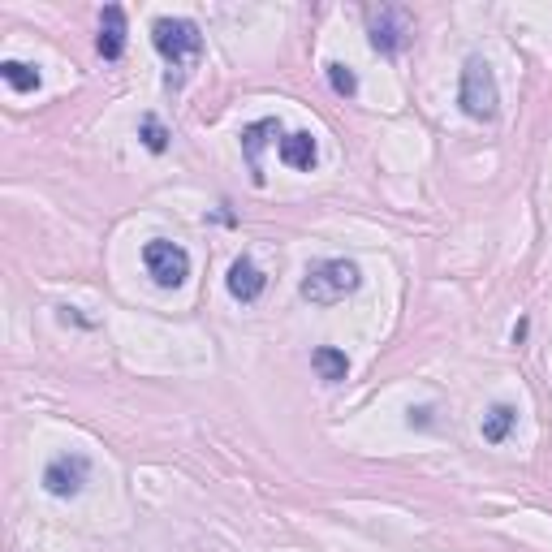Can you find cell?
<instances>
[{
    "label": "cell",
    "mask_w": 552,
    "mask_h": 552,
    "mask_svg": "<svg viewBox=\"0 0 552 552\" xmlns=\"http://www.w3.org/2000/svg\"><path fill=\"white\" fill-rule=\"evenodd\" d=\"M151 44H156L164 65H169V78H164L169 87H182V78L203 57V31L190 18H156L151 22Z\"/></svg>",
    "instance_id": "cell-1"
},
{
    "label": "cell",
    "mask_w": 552,
    "mask_h": 552,
    "mask_svg": "<svg viewBox=\"0 0 552 552\" xmlns=\"http://www.w3.org/2000/svg\"><path fill=\"white\" fill-rule=\"evenodd\" d=\"M363 285V268L354 264V259H324V264H315L307 276H302L298 294L311 302V307H337L354 294V289Z\"/></svg>",
    "instance_id": "cell-2"
},
{
    "label": "cell",
    "mask_w": 552,
    "mask_h": 552,
    "mask_svg": "<svg viewBox=\"0 0 552 552\" xmlns=\"http://www.w3.org/2000/svg\"><path fill=\"white\" fill-rule=\"evenodd\" d=\"M458 104L471 121H496V113H501V87H496V74L483 57H471L462 65Z\"/></svg>",
    "instance_id": "cell-3"
},
{
    "label": "cell",
    "mask_w": 552,
    "mask_h": 552,
    "mask_svg": "<svg viewBox=\"0 0 552 552\" xmlns=\"http://www.w3.org/2000/svg\"><path fill=\"white\" fill-rule=\"evenodd\" d=\"M143 264L151 272V281H156L160 289H177V285H186V276H190V255H186V246H177L169 238H151L143 246Z\"/></svg>",
    "instance_id": "cell-4"
},
{
    "label": "cell",
    "mask_w": 552,
    "mask_h": 552,
    "mask_svg": "<svg viewBox=\"0 0 552 552\" xmlns=\"http://www.w3.org/2000/svg\"><path fill=\"white\" fill-rule=\"evenodd\" d=\"M367 35H371V48H376L380 57H397L410 39V18L393 5L367 9Z\"/></svg>",
    "instance_id": "cell-5"
},
{
    "label": "cell",
    "mask_w": 552,
    "mask_h": 552,
    "mask_svg": "<svg viewBox=\"0 0 552 552\" xmlns=\"http://www.w3.org/2000/svg\"><path fill=\"white\" fill-rule=\"evenodd\" d=\"M87 475H91V462L82 458V453H61V458H52L48 471H44V492L57 496V501H69V496L82 492Z\"/></svg>",
    "instance_id": "cell-6"
},
{
    "label": "cell",
    "mask_w": 552,
    "mask_h": 552,
    "mask_svg": "<svg viewBox=\"0 0 552 552\" xmlns=\"http://www.w3.org/2000/svg\"><path fill=\"white\" fill-rule=\"evenodd\" d=\"M272 138H281V121L276 117H264V121H251V126L242 130V156H246V169H251V182L264 186V147Z\"/></svg>",
    "instance_id": "cell-7"
},
{
    "label": "cell",
    "mask_w": 552,
    "mask_h": 552,
    "mask_svg": "<svg viewBox=\"0 0 552 552\" xmlns=\"http://www.w3.org/2000/svg\"><path fill=\"white\" fill-rule=\"evenodd\" d=\"M126 9L121 5H104L100 13V35H95V52H100L104 61H121L126 57Z\"/></svg>",
    "instance_id": "cell-8"
},
{
    "label": "cell",
    "mask_w": 552,
    "mask_h": 552,
    "mask_svg": "<svg viewBox=\"0 0 552 552\" xmlns=\"http://www.w3.org/2000/svg\"><path fill=\"white\" fill-rule=\"evenodd\" d=\"M225 289H229V298H238V302H259V294L268 289V276L259 272V264L251 255H242V259H233Z\"/></svg>",
    "instance_id": "cell-9"
},
{
    "label": "cell",
    "mask_w": 552,
    "mask_h": 552,
    "mask_svg": "<svg viewBox=\"0 0 552 552\" xmlns=\"http://www.w3.org/2000/svg\"><path fill=\"white\" fill-rule=\"evenodd\" d=\"M281 164H289V169L298 173H311L315 164H320V143H315L311 130H294L281 138Z\"/></svg>",
    "instance_id": "cell-10"
},
{
    "label": "cell",
    "mask_w": 552,
    "mask_h": 552,
    "mask_svg": "<svg viewBox=\"0 0 552 552\" xmlns=\"http://www.w3.org/2000/svg\"><path fill=\"white\" fill-rule=\"evenodd\" d=\"M311 367L324 384H341L350 376V358H345V350H337V345H320V350L311 354Z\"/></svg>",
    "instance_id": "cell-11"
},
{
    "label": "cell",
    "mask_w": 552,
    "mask_h": 552,
    "mask_svg": "<svg viewBox=\"0 0 552 552\" xmlns=\"http://www.w3.org/2000/svg\"><path fill=\"white\" fill-rule=\"evenodd\" d=\"M514 423H518V410L509 402H496L488 414H483V440H488V445H505L509 432H514Z\"/></svg>",
    "instance_id": "cell-12"
},
{
    "label": "cell",
    "mask_w": 552,
    "mask_h": 552,
    "mask_svg": "<svg viewBox=\"0 0 552 552\" xmlns=\"http://www.w3.org/2000/svg\"><path fill=\"white\" fill-rule=\"evenodd\" d=\"M0 78H5L18 95L39 91V69H35V65H26V61H0Z\"/></svg>",
    "instance_id": "cell-13"
},
{
    "label": "cell",
    "mask_w": 552,
    "mask_h": 552,
    "mask_svg": "<svg viewBox=\"0 0 552 552\" xmlns=\"http://www.w3.org/2000/svg\"><path fill=\"white\" fill-rule=\"evenodd\" d=\"M328 87H333L341 100H354V95H358V74H354L350 65L333 61V65H328Z\"/></svg>",
    "instance_id": "cell-14"
},
{
    "label": "cell",
    "mask_w": 552,
    "mask_h": 552,
    "mask_svg": "<svg viewBox=\"0 0 552 552\" xmlns=\"http://www.w3.org/2000/svg\"><path fill=\"white\" fill-rule=\"evenodd\" d=\"M138 138H143V147L151 151V156H164V147H169V130H164L151 113L143 117V130H138Z\"/></svg>",
    "instance_id": "cell-15"
}]
</instances>
